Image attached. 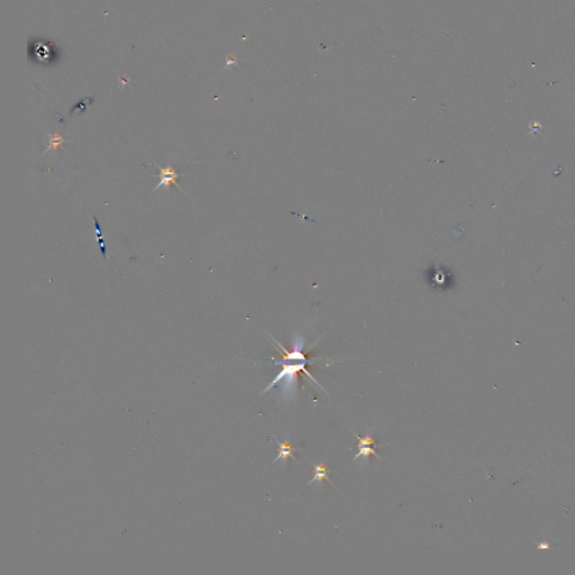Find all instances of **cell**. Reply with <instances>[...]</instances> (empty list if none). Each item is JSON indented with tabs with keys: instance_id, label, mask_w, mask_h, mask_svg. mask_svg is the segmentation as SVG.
Masks as SVG:
<instances>
[{
	"instance_id": "cell-6",
	"label": "cell",
	"mask_w": 575,
	"mask_h": 575,
	"mask_svg": "<svg viewBox=\"0 0 575 575\" xmlns=\"http://www.w3.org/2000/svg\"><path fill=\"white\" fill-rule=\"evenodd\" d=\"M64 140L62 135H60L59 133H54V134H49V145H47V148L45 149V152H49V151H54L56 152L61 146L64 144Z\"/></svg>"
},
{
	"instance_id": "cell-2",
	"label": "cell",
	"mask_w": 575,
	"mask_h": 575,
	"mask_svg": "<svg viewBox=\"0 0 575 575\" xmlns=\"http://www.w3.org/2000/svg\"><path fill=\"white\" fill-rule=\"evenodd\" d=\"M158 168L160 171L159 175H158L159 183H158L157 187L153 189V191H158L159 189H162L163 191L166 192L167 190L171 188L172 184L176 185V187H178L180 190H182L180 185L176 183V180L180 178V174L174 170V167L172 166V164L170 161H168L166 166L158 165Z\"/></svg>"
},
{
	"instance_id": "cell-9",
	"label": "cell",
	"mask_w": 575,
	"mask_h": 575,
	"mask_svg": "<svg viewBox=\"0 0 575 575\" xmlns=\"http://www.w3.org/2000/svg\"><path fill=\"white\" fill-rule=\"evenodd\" d=\"M128 80H129L128 78H126V79H125V78H122V79H120V82H122V83H123V87H125V85L128 84Z\"/></svg>"
},
{
	"instance_id": "cell-1",
	"label": "cell",
	"mask_w": 575,
	"mask_h": 575,
	"mask_svg": "<svg viewBox=\"0 0 575 575\" xmlns=\"http://www.w3.org/2000/svg\"><path fill=\"white\" fill-rule=\"evenodd\" d=\"M273 362H274L275 365L282 366V369H281V371L279 372V374L273 379V381H272L269 386H267L264 390L262 391L261 395H264V393H266L267 391H270L271 389L275 386V384H278L280 381H282V384H281V392H282V397L287 400H291L293 396L296 395V390H297V387H298V373H299L300 371L304 372L307 377H308L309 381L315 383L316 386H317L318 388H321L323 391H325L321 384L316 381V379L313 377V374H311L310 372L306 369L307 360L300 361V362H289V361H284V360H278V361H273Z\"/></svg>"
},
{
	"instance_id": "cell-7",
	"label": "cell",
	"mask_w": 575,
	"mask_h": 575,
	"mask_svg": "<svg viewBox=\"0 0 575 575\" xmlns=\"http://www.w3.org/2000/svg\"><path fill=\"white\" fill-rule=\"evenodd\" d=\"M41 45L42 44H38V43H36L35 49H37V54H35V55H37L38 61H47V60H50V58L53 56V54H52V51H51L52 47H50L49 45H45V44H43V46H41Z\"/></svg>"
},
{
	"instance_id": "cell-4",
	"label": "cell",
	"mask_w": 575,
	"mask_h": 575,
	"mask_svg": "<svg viewBox=\"0 0 575 575\" xmlns=\"http://www.w3.org/2000/svg\"><path fill=\"white\" fill-rule=\"evenodd\" d=\"M275 440H276V439H275ZM276 444H278L279 454H278V456H276V458H274L273 463H276V462H278V461L287 462L288 458H290V457H292L293 460L296 461V458H295V456H293V454H295V452L299 451V449L295 448V446H293V444L288 443V442L281 443V442H279V440H276Z\"/></svg>"
},
{
	"instance_id": "cell-5",
	"label": "cell",
	"mask_w": 575,
	"mask_h": 575,
	"mask_svg": "<svg viewBox=\"0 0 575 575\" xmlns=\"http://www.w3.org/2000/svg\"><path fill=\"white\" fill-rule=\"evenodd\" d=\"M311 464L314 465L315 475H314V478L308 482L309 486L315 482H318V484H323L324 480H326V481L332 484V482L330 481V479H329V473L331 472V470L328 468L325 463H321L319 465L315 464V463H311Z\"/></svg>"
},
{
	"instance_id": "cell-3",
	"label": "cell",
	"mask_w": 575,
	"mask_h": 575,
	"mask_svg": "<svg viewBox=\"0 0 575 575\" xmlns=\"http://www.w3.org/2000/svg\"><path fill=\"white\" fill-rule=\"evenodd\" d=\"M356 438L358 439V444H357L358 452L353 458L354 462L357 461L360 457H363L367 463V462H369V457L371 455H374L375 457L378 458V460H381V458H380V456L377 454V452H375L378 444L370 434H367L365 437H360V436L356 435Z\"/></svg>"
},
{
	"instance_id": "cell-8",
	"label": "cell",
	"mask_w": 575,
	"mask_h": 575,
	"mask_svg": "<svg viewBox=\"0 0 575 575\" xmlns=\"http://www.w3.org/2000/svg\"><path fill=\"white\" fill-rule=\"evenodd\" d=\"M237 60H239V59H237V56H234V55L228 56L227 61H226V66H225V68H228V67H232V66H236V64H237Z\"/></svg>"
}]
</instances>
